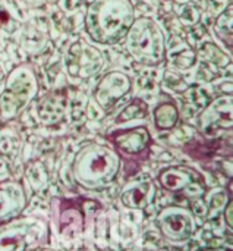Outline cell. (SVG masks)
<instances>
[{"mask_svg": "<svg viewBox=\"0 0 233 251\" xmlns=\"http://www.w3.org/2000/svg\"><path fill=\"white\" fill-rule=\"evenodd\" d=\"M134 21L131 0H93L85 13V31L98 44H116L125 40Z\"/></svg>", "mask_w": 233, "mask_h": 251, "instance_id": "1", "label": "cell"}, {"mask_svg": "<svg viewBox=\"0 0 233 251\" xmlns=\"http://www.w3.org/2000/svg\"><path fill=\"white\" fill-rule=\"evenodd\" d=\"M120 169V159L107 146L91 143L82 147L72 165L75 181L87 190H100L113 182Z\"/></svg>", "mask_w": 233, "mask_h": 251, "instance_id": "2", "label": "cell"}, {"mask_svg": "<svg viewBox=\"0 0 233 251\" xmlns=\"http://www.w3.org/2000/svg\"><path fill=\"white\" fill-rule=\"evenodd\" d=\"M125 41L131 57L140 65L159 66L166 59V35L151 18H135Z\"/></svg>", "mask_w": 233, "mask_h": 251, "instance_id": "3", "label": "cell"}, {"mask_svg": "<svg viewBox=\"0 0 233 251\" xmlns=\"http://www.w3.org/2000/svg\"><path fill=\"white\" fill-rule=\"evenodd\" d=\"M4 79V87L0 94V122H9L18 118L37 97L40 90L37 74L28 63L15 66Z\"/></svg>", "mask_w": 233, "mask_h": 251, "instance_id": "4", "label": "cell"}, {"mask_svg": "<svg viewBox=\"0 0 233 251\" xmlns=\"http://www.w3.org/2000/svg\"><path fill=\"white\" fill-rule=\"evenodd\" d=\"M47 225L38 218H13L0 225V251H29L47 240Z\"/></svg>", "mask_w": 233, "mask_h": 251, "instance_id": "5", "label": "cell"}, {"mask_svg": "<svg viewBox=\"0 0 233 251\" xmlns=\"http://www.w3.org/2000/svg\"><path fill=\"white\" fill-rule=\"evenodd\" d=\"M65 63L70 78L88 79L101 69L104 56L95 46L85 40H78L69 46L65 56Z\"/></svg>", "mask_w": 233, "mask_h": 251, "instance_id": "6", "label": "cell"}, {"mask_svg": "<svg viewBox=\"0 0 233 251\" xmlns=\"http://www.w3.org/2000/svg\"><path fill=\"white\" fill-rule=\"evenodd\" d=\"M132 88V79L128 74L122 71L107 72L94 90V99L97 104L109 112L112 110L119 100H122Z\"/></svg>", "mask_w": 233, "mask_h": 251, "instance_id": "7", "label": "cell"}, {"mask_svg": "<svg viewBox=\"0 0 233 251\" xmlns=\"http://www.w3.org/2000/svg\"><path fill=\"white\" fill-rule=\"evenodd\" d=\"M157 222L162 234L173 243L186 241L195 231V222L189 210L178 206L162 210Z\"/></svg>", "mask_w": 233, "mask_h": 251, "instance_id": "8", "label": "cell"}, {"mask_svg": "<svg viewBox=\"0 0 233 251\" xmlns=\"http://www.w3.org/2000/svg\"><path fill=\"white\" fill-rule=\"evenodd\" d=\"M233 96L225 94L214 99L201 113H200V126L204 131L216 129L219 126H232Z\"/></svg>", "mask_w": 233, "mask_h": 251, "instance_id": "9", "label": "cell"}, {"mask_svg": "<svg viewBox=\"0 0 233 251\" xmlns=\"http://www.w3.org/2000/svg\"><path fill=\"white\" fill-rule=\"evenodd\" d=\"M26 204L25 193L18 182L0 184V222L10 221L21 215Z\"/></svg>", "mask_w": 233, "mask_h": 251, "instance_id": "10", "label": "cell"}, {"mask_svg": "<svg viewBox=\"0 0 233 251\" xmlns=\"http://www.w3.org/2000/svg\"><path fill=\"white\" fill-rule=\"evenodd\" d=\"M68 106V94L65 90H56L47 96H44L37 104V116L46 125L57 124Z\"/></svg>", "mask_w": 233, "mask_h": 251, "instance_id": "11", "label": "cell"}, {"mask_svg": "<svg viewBox=\"0 0 233 251\" xmlns=\"http://www.w3.org/2000/svg\"><path fill=\"white\" fill-rule=\"evenodd\" d=\"M150 132L144 126H137L128 131H122L113 137L115 144L119 150L128 154H138L144 151L150 144Z\"/></svg>", "mask_w": 233, "mask_h": 251, "instance_id": "12", "label": "cell"}, {"mask_svg": "<svg viewBox=\"0 0 233 251\" xmlns=\"http://www.w3.org/2000/svg\"><path fill=\"white\" fill-rule=\"evenodd\" d=\"M156 197V185L150 181L134 184L122 193V203L131 209H145Z\"/></svg>", "mask_w": 233, "mask_h": 251, "instance_id": "13", "label": "cell"}, {"mask_svg": "<svg viewBox=\"0 0 233 251\" xmlns=\"http://www.w3.org/2000/svg\"><path fill=\"white\" fill-rule=\"evenodd\" d=\"M159 181L166 190L178 191V190L186 188L194 181H197V174L192 169H188V168H184V166L169 168V169H164L160 174Z\"/></svg>", "mask_w": 233, "mask_h": 251, "instance_id": "14", "label": "cell"}, {"mask_svg": "<svg viewBox=\"0 0 233 251\" xmlns=\"http://www.w3.org/2000/svg\"><path fill=\"white\" fill-rule=\"evenodd\" d=\"M214 32L225 43L228 50L233 47V6L232 3L214 21Z\"/></svg>", "mask_w": 233, "mask_h": 251, "instance_id": "15", "label": "cell"}, {"mask_svg": "<svg viewBox=\"0 0 233 251\" xmlns=\"http://www.w3.org/2000/svg\"><path fill=\"white\" fill-rule=\"evenodd\" d=\"M179 121V110L173 103H162L154 109V124L160 131H167L176 126Z\"/></svg>", "mask_w": 233, "mask_h": 251, "instance_id": "16", "label": "cell"}, {"mask_svg": "<svg viewBox=\"0 0 233 251\" xmlns=\"http://www.w3.org/2000/svg\"><path fill=\"white\" fill-rule=\"evenodd\" d=\"M197 56H200L201 60L210 65H216V66H226L231 62V57L226 56L225 51L213 43H204L200 47Z\"/></svg>", "mask_w": 233, "mask_h": 251, "instance_id": "17", "label": "cell"}, {"mask_svg": "<svg viewBox=\"0 0 233 251\" xmlns=\"http://www.w3.org/2000/svg\"><path fill=\"white\" fill-rule=\"evenodd\" d=\"M21 147L19 134L13 128L0 129V154L6 157H12L18 153Z\"/></svg>", "mask_w": 233, "mask_h": 251, "instance_id": "18", "label": "cell"}, {"mask_svg": "<svg viewBox=\"0 0 233 251\" xmlns=\"http://www.w3.org/2000/svg\"><path fill=\"white\" fill-rule=\"evenodd\" d=\"M148 112V107L145 104V101H142L141 99H134L117 116L116 122L122 124V122H128L131 119H140L144 118Z\"/></svg>", "mask_w": 233, "mask_h": 251, "instance_id": "19", "label": "cell"}, {"mask_svg": "<svg viewBox=\"0 0 233 251\" xmlns=\"http://www.w3.org/2000/svg\"><path fill=\"white\" fill-rule=\"evenodd\" d=\"M197 57H198L197 56V51L189 47V49H185L181 53H178V56L173 57L172 63L178 69H188V68L194 66V63L197 62Z\"/></svg>", "mask_w": 233, "mask_h": 251, "instance_id": "20", "label": "cell"}, {"mask_svg": "<svg viewBox=\"0 0 233 251\" xmlns=\"http://www.w3.org/2000/svg\"><path fill=\"white\" fill-rule=\"evenodd\" d=\"M18 28V21L10 15V12L0 3V29L12 34Z\"/></svg>", "mask_w": 233, "mask_h": 251, "instance_id": "21", "label": "cell"}, {"mask_svg": "<svg viewBox=\"0 0 233 251\" xmlns=\"http://www.w3.org/2000/svg\"><path fill=\"white\" fill-rule=\"evenodd\" d=\"M164 82L170 88H173V90H176L179 93H184L185 90H188V84L185 82V79L181 78L176 72H172V71L164 74Z\"/></svg>", "mask_w": 233, "mask_h": 251, "instance_id": "22", "label": "cell"}, {"mask_svg": "<svg viewBox=\"0 0 233 251\" xmlns=\"http://www.w3.org/2000/svg\"><path fill=\"white\" fill-rule=\"evenodd\" d=\"M232 209H233L232 201H229V204H228V207H226V222H228V225H229V228H232V226H233V222H232Z\"/></svg>", "mask_w": 233, "mask_h": 251, "instance_id": "23", "label": "cell"}, {"mask_svg": "<svg viewBox=\"0 0 233 251\" xmlns=\"http://www.w3.org/2000/svg\"><path fill=\"white\" fill-rule=\"evenodd\" d=\"M4 78H6V72H4V68H3V65L0 63V82H1Z\"/></svg>", "mask_w": 233, "mask_h": 251, "instance_id": "24", "label": "cell"}, {"mask_svg": "<svg viewBox=\"0 0 233 251\" xmlns=\"http://www.w3.org/2000/svg\"><path fill=\"white\" fill-rule=\"evenodd\" d=\"M44 251H48V250H44Z\"/></svg>", "mask_w": 233, "mask_h": 251, "instance_id": "25", "label": "cell"}, {"mask_svg": "<svg viewBox=\"0 0 233 251\" xmlns=\"http://www.w3.org/2000/svg\"><path fill=\"white\" fill-rule=\"evenodd\" d=\"M229 1H232V0H229Z\"/></svg>", "mask_w": 233, "mask_h": 251, "instance_id": "26", "label": "cell"}]
</instances>
